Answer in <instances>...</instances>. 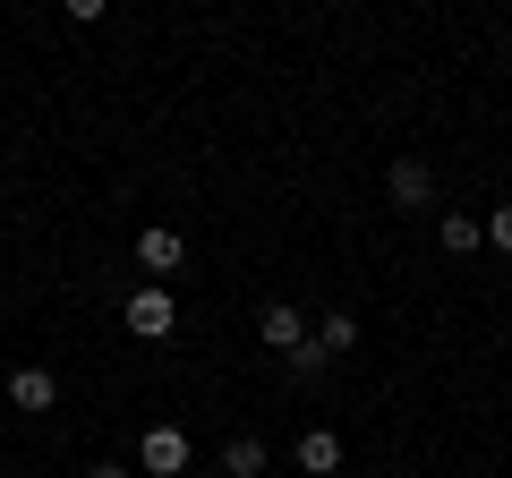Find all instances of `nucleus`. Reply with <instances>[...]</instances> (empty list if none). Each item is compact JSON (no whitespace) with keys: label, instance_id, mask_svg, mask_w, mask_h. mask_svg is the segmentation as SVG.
<instances>
[{"label":"nucleus","instance_id":"obj_7","mask_svg":"<svg viewBox=\"0 0 512 478\" xmlns=\"http://www.w3.org/2000/svg\"><path fill=\"white\" fill-rule=\"evenodd\" d=\"M9 402H18V410H52V402H60L52 368H18V376H9Z\"/></svg>","mask_w":512,"mask_h":478},{"label":"nucleus","instance_id":"obj_8","mask_svg":"<svg viewBox=\"0 0 512 478\" xmlns=\"http://www.w3.org/2000/svg\"><path fill=\"white\" fill-rule=\"evenodd\" d=\"M308 342H316V350H325V359H342V350H359V316H350V308H333V316H325V325H316V333H308Z\"/></svg>","mask_w":512,"mask_h":478},{"label":"nucleus","instance_id":"obj_13","mask_svg":"<svg viewBox=\"0 0 512 478\" xmlns=\"http://www.w3.org/2000/svg\"><path fill=\"white\" fill-rule=\"evenodd\" d=\"M86 478H128V470H120V461H94V470H86Z\"/></svg>","mask_w":512,"mask_h":478},{"label":"nucleus","instance_id":"obj_3","mask_svg":"<svg viewBox=\"0 0 512 478\" xmlns=\"http://www.w3.org/2000/svg\"><path fill=\"white\" fill-rule=\"evenodd\" d=\"M137 461H146L154 478H180V470H188V427H146V444H137Z\"/></svg>","mask_w":512,"mask_h":478},{"label":"nucleus","instance_id":"obj_10","mask_svg":"<svg viewBox=\"0 0 512 478\" xmlns=\"http://www.w3.org/2000/svg\"><path fill=\"white\" fill-rule=\"evenodd\" d=\"M222 470L231 478H265V436H231L222 444Z\"/></svg>","mask_w":512,"mask_h":478},{"label":"nucleus","instance_id":"obj_1","mask_svg":"<svg viewBox=\"0 0 512 478\" xmlns=\"http://www.w3.org/2000/svg\"><path fill=\"white\" fill-rule=\"evenodd\" d=\"M120 325L137 333V342H163V333L180 325V308H171V291H163V282H137V291L120 299Z\"/></svg>","mask_w":512,"mask_h":478},{"label":"nucleus","instance_id":"obj_11","mask_svg":"<svg viewBox=\"0 0 512 478\" xmlns=\"http://www.w3.org/2000/svg\"><path fill=\"white\" fill-rule=\"evenodd\" d=\"M487 248H504V257H512V205H495V214H487Z\"/></svg>","mask_w":512,"mask_h":478},{"label":"nucleus","instance_id":"obj_4","mask_svg":"<svg viewBox=\"0 0 512 478\" xmlns=\"http://www.w3.org/2000/svg\"><path fill=\"white\" fill-rule=\"evenodd\" d=\"M137 265H146V274H180V265H188V239L154 222V231H137Z\"/></svg>","mask_w":512,"mask_h":478},{"label":"nucleus","instance_id":"obj_9","mask_svg":"<svg viewBox=\"0 0 512 478\" xmlns=\"http://www.w3.org/2000/svg\"><path fill=\"white\" fill-rule=\"evenodd\" d=\"M436 239L453 248V257H470V248H487V222H478V214H444V222H436Z\"/></svg>","mask_w":512,"mask_h":478},{"label":"nucleus","instance_id":"obj_5","mask_svg":"<svg viewBox=\"0 0 512 478\" xmlns=\"http://www.w3.org/2000/svg\"><path fill=\"white\" fill-rule=\"evenodd\" d=\"M384 188H393V205H427V197H436V171H427L419 154H402V163L384 171Z\"/></svg>","mask_w":512,"mask_h":478},{"label":"nucleus","instance_id":"obj_2","mask_svg":"<svg viewBox=\"0 0 512 478\" xmlns=\"http://www.w3.org/2000/svg\"><path fill=\"white\" fill-rule=\"evenodd\" d=\"M256 342H265V350H282V359H291V350L308 342V316H299L291 299H274V308H256Z\"/></svg>","mask_w":512,"mask_h":478},{"label":"nucleus","instance_id":"obj_6","mask_svg":"<svg viewBox=\"0 0 512 478\" xmlns=\"http://www.w3.org/2000/svg\"><path fill=\"white\" fill-rule=\"evenodd\" d=\"M299 470L333 478V470H342V436H333V427H308V436H299Z\"/></svg>","mask_w":512,"mask_h":478},{"label":"nucleus","instance_id":"obj_12","mask_svg":"<svg viewBox=\"0 0 512 478\" xmlns=\"http://www.w3.org/2000/svg\"><path fill=\"white\" fill-rule=\"evenodd\" d=\"M60 9H69L77 26H94V18H103V9H111V0H60Z\"/></svg>","mask_w":512,"mask_h":478}]
</instances>
